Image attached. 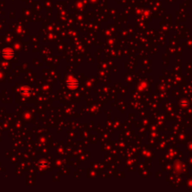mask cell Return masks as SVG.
<instances>
[{"label":"cell","mask_w":192,"mask_h":192,"mask_svg":"<svg viewBox=\"0 0 192 192\" xmlns=\"http://www.w3.org/2000/svg\"><path fill=\"white\" fill-rule=\"evenodd\" d=\"M2 56L7 60H10L14 56V51L10 47L5 48L2 51Z\"/></svg>","instance_id":"cell-1"},{"label":"cell","mask_w":192,"mask_h":192,"mask_svg":"<svg viewBox=\"0 0 192 192\" xmlns=\"http://www.w3.org/2000/svg\"><path fill=\"white\" fill-rule=\"evenodd\" d=\"M66 83H67V86L69 89H75L77 85H78V83L76 80L74 79H68L67 81H66Z\"/></svg>","instance_id":"cell-2"},{"label":"cell","mask_w":192,"mask_h":192,"mask_svg":"<svg viewBox=\"0 0 192 192\" xmlns=\"http://www.w3.org/2000/svg\"><path fill=\"white\" fill-rule=\"evenodd\" d=\"M20 92L21 93L22 95H23L28 96L31 93V89L29 87H27V86H23V87H22L21 89H20Z\"/></svg>","instance_id":"cell-3"},{"label":"cell","mask_w":192,"mask_h":192,"mask_svg":"<svg viewBox=\"0 0 192 192\" xmlns=\"http://www.w3.org/2000/svg\"><path fill=\"white\" fill-rule=\"evenodd\" d=\"M38 166L40 167H41V168H45L47 166V162H45V161H40L39 163H38Z\"/></svg>","instance_id":"cell-4"}]
</instances>
